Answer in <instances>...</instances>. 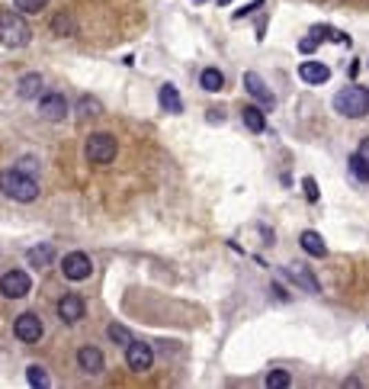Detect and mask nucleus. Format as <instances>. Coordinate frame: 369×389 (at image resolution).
<instances>
[{
  "instance_id": "nucleus-22",
  "label": "nucleus",
  "mask_w": 369,
  "mask_h": 389,
  "mask_svg": "<svg viewBox=\"0 0 369 389\" xmlns=\"http://www.w3.org/2000/svg\"><path fill=\"white\" fill-rule=\"evenodd\" d=\"M48 260H52V248H48V245L29 251V264H32V267H46Z\"/></svg>"
},
{
  "instance_id": "nucleus-30",
  "label": "nucleus",
  "mask_w": 369,
  "mask_h": 389,
  "mask_svg": "<svg viewBox=\"0 0 369 389\" xmlns=\"http://www.w3.org/2000/svg\"><path fill=\"white\" fill-rule=\"evenodd\" d=\"M315 48H318V39H315V36H308V39H302V42H299V52H305V55H308V52H315Z\"/></svg>"
},
{
  "instance_id": "nucleus-32",
  "label": "nucleus",
  "mask_w": 369,
  "mask_h": 389,
  "mask_svg": "<svg viewBox=\"0 0 369 389\" xmlns=\"http://www.w3.org/2000/svg\"><path fill=\"white\" fill-rule=\"evenodd\" d=\"M219 3H221V7H228V3H231V0H219Z\"/></svg>"
},
{
  "instance_id": "nucleus-11",
  "label": "nucleus",
  "mask_w": 369,
  "mask_h": 389,
  "mask_svg": "<svg viewBox=\"0 0 369 389\" xmlns=\"http://www.w3.org/2000/svg\"><path fill=\"white\" fill-rule=\"evenodd\" d=\"M83 312H87V306H83V299L77 296V293H68V296H61V303H58V315H61V322H68V325H77L83 319Z\"/></svg>"
},
{
  "instance_id": "nucleus-3",
  "label": "nucleus",
  "mask_w": 369,
  "mask_h": 389,
  "mask_svg": "<svg viewBox=\"0 0 369 389\" xmlns=\"http://www.w3.org/2000/svg\"><path fill=\"white\" fill-rule=\"evenodd\" d=\"M334 110L347 116V120H360L369 113V100H366V91L363 87H343L337 97H334Z\"/></svg>"
},
{
  "instance_id": "nucleus-21",
  "label": "nucleus",
  "mask_w": 369,
  "mask_h": 389,
  "mask_svg": "<svg viewBox=\"0 0 369 389\" xmlns=\"http://www.w3.org/2000/svg\"><path fill=\"white\" fill-rule=\"evenodd\" d=\"M77 113H81L83 120H93V116L103 113V103L97 100V97H81V100H77Z\"/></svg>"
},
{
  "instance_id": "nucleus-18",
  "label": "nucleus",
  "mask_w": 369,
  "mask_h": 389,
  "mask_svg": "<svg viewBox=\"0 0 369 389\" xmlns=\"http://www.w3.org/2000/svg\"><path fill=\"white\" fill-rule=\"evenodd\" d=\"M286 274L292 277V283H302L308 293H318V280L308 274V267H302V264H292V267H286Z\"/></svg>"
},
{
  "instance_id": "nucleus-26",
  "label": "nucleus",
  "mask_w": 369,
  "mask_h": 389,
  "mask_svg": "<svg viewBox=\"0 0 369 389\" xmlns=\"http://www.w3.org/2000/svg\"><path fill=\"white\" fill-rule=\"evenodd\" d=\"M46 3L48 0H13V10H19V13H39Z\"/></svg>"
},
{
  "instance_id": "nucleus-28",
  "label": "nucleus",
  "mask_w": 369,
  "mask_h": 389,
  "mask_svg": "<svg viewBox=\"0 0 369 389\" xmlns=\"http://www.w3.org/2000/svg\"><path fill=\"white\" fill-rule=\"evenodd\" d=\"M302 187H305V196H308V203H318V184H315V177H305Z\"/></svg>"
},
{
  "instance_id": "nucleus-12",
  "label": "nucleus",
  "mask_w": 369,
  "mask_h": 389,
  "mask_svg": "<svg viewBox=\"0 0 369 389\" xmlns=\"http://www.w3.org/2000/svg\"><path fill=\"white\" fill-rule=\"evenodd\" d=\"M77 363H81V370H83V373H90V377L103 373V367H106L103 354L97 351V348H90V344H83L81 351H77Z\"/></svg>"
},
{
  "instance_id": "nucleus-8",
  "label": "nucleus",
  "mask_w": 369,
  "mask_h": 389,
  "mask_svg": "<svg viewBox=\"0 0 369 389\" xmlns=\"http://www.w3.org/2000/svg\"><path fill=\"white\" fill-rule=\"evenodd\" d=\"M13 334H17L19 341L26 344H36L42 338V319L36 312H23L17 315V322H13Z\"/></svg>"
},
{
  "instance_id": "nucleus-4",
  "label": "nucleus",
  "mask_w": 369,
  "mask_h": 389,
  "mask_svg": "<svg viewBox=\"0 0 369 389\" xmlns=\"http://www.w3.org/2000/svg\"><path fill=\"white\" fill-rule=\"evenodd\" d=\"M83 155L90 164H112V158H116V139H112L110 132H93L87 145H83Z\"/></svg>"
},
{
  "instance_id": "nucleus-17",
  "label": "nucleus",
  "mask_w": 369,
  "mask_h": 389,
  "mask_svg": "<svg viewBox=\"0 0 369 389\" xmlns=\"http://www.w3.org/2000/svg\"><path fill=\"white\" fill-rule=\"evenodd\" d=\"M241 120H244V126H248L250 132H263V129H267V116H263V110H260V106H244V110H241Z\"/></svg>"
},
{
  "instance_id": "nucleus-29",
  "label": "nucleus",
  "mask_w": 369,
  "mask_h": 389,
  "mask_svg": "<svg viewBox=\"0 0 369 389\" xmlns=\"http://www.w3.org/2000/svg\"><path fill=\"white\" fill-rule=\"evenodd\" d=\"M260 3H263V0H250L248 7H241V10H238V13H235V19H241V17H250V13H254V10H257V7H260Z\"/></svg>"
},
{
  "instance_id": "nucleus-23",
  "label": "nucleus",
  "mask_w": 369,
  "mask_h": 389,
  "mask_svg": "<svg viewBox=\"0 0 369 389\" xmlns=\"http://www.w3.org/2000/svg\"><path fill=\"white\" fill-rule=\"evenodd\" d=\"M106 334H110V341L122 344V348H126V344L132 341V332L126 328V325H110V328H106Z\"/></svg>"
},
{
  "instance_id": "nucleus-10",
  "label": "nucleus",
  "mask_w": 369,
  "mask_h": 389,
  "mask_svg": "<svg viewBox=\"0 0 369 389\" xmlns=\"http://www.w3.org/2000/svg\"><path fill=\"white\" fill-rule=\"evenodd\" d=\"M244 91H248L250 97H254V100H260V103H263L267 110H273V106H277V97L270 93V87H267V84L260 81V75H257V71H248V75H244Z\"/></svg>"
},
{
  "instance_id": "nucleus-15",
  "label": "nucleus",
  "mask_w": 369,
  "mask_h": 389,
  "mask_svg": "<svg viewBox=\"0 0 369 389\" xmlns=\"http://www.w3.org/2000/svg\"><path fill=\"white\" fill-rule=\"evenodd\" d=\"M299 245H302V251H305V254H312V258H324V254H328V245H324V238L318 232H312V229L299 235Z\"/></svg>"
},
{
  "instance_id": "nucleus-5",
  "label": "nucleus",
  "mask_w": 369,
  "mask_h": 389,
  "mask_svg": "<svg viewBox=\"0 0 369 389\" xmlns=\"http://www.w3.org/2000/svg\"><path fill=\"white\" fill-rule=\"evenodd\" d=\"M61 274H65L71 283H81V280H87L93 274V260L87 258L83 251H71V254L61 258Z\"/></svg>"
},
{
  "instance_id": "nucleus-7",
  "label": "nucleus",
  "mask_w": 369,
  "mask_h": 389,
  "mask_svg": "<svg viewBox=\"0 0 369 389\" xmlns=\"http://www.w3.org/2000/svg\"><path fill=\"white\" fill-rule=\"evenodd\" d=\"M29 290H32V280L23 270H10V274L0 277V293L7 299H23V296H29Z\"/></svg>"
},
{
  "instance_id": "nucleus-16",
  "label": "nucleus",
  "mask_w": 369,
  "mask_h": 389,
  "mask_svg": "<svg viewBox=\"0 0 369 389\" xmlns=\"http://www.w3.org/2000/svg\"><path fill=\"white\" fill-rule=\"evenodd\" d=\"M17 93L23 97V100H36L39 93H42V77L39 75H23L17 84Z\"/></svg>"
},
{
  "instance_id": "nucleus-1",
  "label": "nucleus",
  "mask_w": 369,
  "mask_h": 389,
  "mask_svg": "<svg viewBox=\"0 0 369 389\" xmlns=\"http://www.w3.org/2000/svg\"><path fill=\"white\" fill-rule=\"evenodd\" d=\"M0 193L10 196V200H17V203H32L39 200V184L26 171H0Z\"/></svg>"
},
{
  "instance_id": "nucleus-19",
  "label": "nucleus",
  "mask_w": 369,
  "mask_h": 389,
  "mask_svg": "<svg viewBox=\"0 0 369 389\" xmlns=\"http://www.w3.org/2000/svg\"><path fill=\"white\" fill-rule=\"evenodd\" d=\"M199 84H203V91L219 93L221 87H225V77H221V71H215V68H206L203 75H199Z\"/></svg>"
},
{
  "instance_id": "nucleus-24",
  "label": "nucleus",
  "mask_w": 369,
  "mask_h": 389,
  "mask_svg": "<svg viewBox=\"0 0 369 389\" xmlns=\"http://www.w3.org/2000/svg\"><path fill=\"white\" fill-rule=\"evenodd\" d=\"M26 380H29V386H48V377H46V370H42L39 363L26 367Z\"/></svg>"
},
{
  "instance_id": "nucleus-2",
  "label": "nucleus",
  "mask_w": 369,
  "mask_h": 389,
  "mask_svg": "<svg viewBox=\"0 0 369 389\" xmlns=\"http://www.w3.org/2000/svg\"><path fill=\"white\" fill-rule=\"evenodd\" d=\"M29 39H32V29L23 19V13L19 10H3L0 13V42L7 48H23L29 46Z\"/></svg>"
},
{
  "instance_id": "nucleus-31",
  "label": "nucleus",
  "mask_w": 369,
  "mask_h": 389,
  "mask_svg": "<svg viewBox=\"0 0 369 389\" xmlns=\"http://www.w3.org/2000/svg\"><path fill=\"white\" fill-rule=\"evenodd\" d=\"M357 155H360L363 161H369V135H366V139L360 142V151H357Z\"/></svg>"
},
{
  "instance_id": "nucleus-14",
  "label": "nucleus",
  "mask_w": 369,
  "mask_h": 389,
  "mask_svg": "<svg viewBox=\"0 0 369 389\" xmlns=\"http://www.w3.org/2000/svg\"><path fill=\"white\" fill-rule=\"evenodd\" d=\"M157 100H161L164 113H170V116H180V113H183V100H180V93H177L174 84H164L161 93H157Z\"/></svg>"
},
{
  "instance_id": "nucleus-20",
  "label": "nucleus",
  "mask_w": 369,
  "mask_h": 389,
  "mask_svg": "<svg viewBox=\"0 0 369 389\" xmlns=\"http://www.w3.org/2000/svg\"><path fill=\"white\" fill-rule=\"evenodd\" d=\"M347 167H350V174L360 180V184H369V161H363L357 151H353L350 158H347Z\"/></svg>"
},
{
  "instance_id": "nucleus-33",
  "label": "nucleus",
  "mask_w": 369,
  "mask_h": 389,
  "mask_svg": "<svg viewBox=\"0 0 369 389\" xmlns=\"http://www.w3.org/2000/svg\"><path fill=\"white\" fill-rule=\"evenodd\" d=\"M366 100H369V91H366Z\"/></svg>"
},
{
  "instance_id": "nucleus-9",
  "label": "nucleus",
  "mask_w": 369,
  "mask_h": 389,
  "mask_svg": "<svg viewBox=\"0 0 369 389\" xmlns=\"http://www.w3.org/2000/svg\"><path fill=\"white\" fill-rule=\"evenodd\" d=\"M39 116L48 122H61L68 116V100L61 93H42V100H39Z\"/></svg>"
},
{
  "instance_id": "nucleus-27",
  "label": "nucleus",
  "mask_w": 369,
  "mask_h": 389,
  "mask_svg": "<svg viewBox=\"0 0 369 389\" xmlns=\"http://www.w3.org/2000/svg\"><path fill=\"white\" fill-rule=\"evenodd\" d=\"M52 29L58 36H74V19L71 17H55L52 19Z\"/></svg>"
},
{
  "instance_id": "nucleus-25",
  "label": "nucleus",
  "mask_w": 369,
  "mask_h": 389,
  "mask_svg": "<svg viewBox=\"0 0 369 389\" xmlns=\"http://www.w3.org/2000/svg\"><path fill=\"white\" fill-rule=\"evenodd\" d=\"M289 383H292V380H289L286 370H270L267 373V386L270 389H283V386H289Z\"/></svg>"
},
{
  "instance_id": "nucleus-13",
  "label": "nucleus",
  "mask_w": 369,
  "mask_h": 389,
  "mask_svg": "<svg viewBox=\"0 0 369 389\" xmlns=\"http://www.w3.org/2000/svg\"><path fill=\"white\" fill-rule=\"evenodd\" d=\"M299 77H302L305 84H324L331 77V68L321 65V61H302V65H299Z\"/></svg>"
},
{
  "instance_id": "nucleus-6",
  "label": "nucleus",
  "mask_w": 369,
  "mask_h": 389,
  "mask_svg": "<svg viewBox=\"0 0 369 389\" xmlns=\"http://www.w3.org/2000/svg\"><path fill=\"white\" fill-rule=\"evenodd\" d=\"M126 363H129V370H135V373H148L151 370V363H154V351H151V344L135 341V338H132V341L126 344Z\"/></svg>"
}]
</instances>
